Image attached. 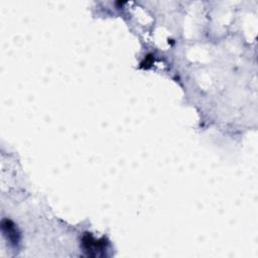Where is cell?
<instances>
[{"label": "cell", "instance_id": "1", "mask_svg": "<svg viewBox=\"0 0 258 258\" xmlns=\"http://www.w3.org/2000/svg\"><path fill=\"white\" fill-rule=\"evenodd\" d=\"M82 248L87 253L88 256L97 257L100 255H104V250L107 249L109 245V241L102 237L100 239H95L92 233H84L82 236Z\"/></svg>", "mask_w": 258, "mask_h": 258}, {"label": "cell", "instance_id": "3", "mask_svg": "<svg viewBox=\"0 0 258 258\" xmlns=\"http://www.w3.org/2000/svg\"><path fill=\"white\" fill-rule=\"evenodd\" d=\"M154 63V56L152 54H148L145 56L143 61L140 63L141 69H149Z\"/></svg>", "mask_w": 258, "mask_h": 258}, {"label": "cell", "instance_id": "2", "mask_svg": "<svg viewBox=\"0 0 258 258\" xmlns=\"http://www.w3.org/2000/svg\"><path fill=\"white\" fill-rule=\"evenodd\" d=\"M2 228H3L5 235L9 238V240L14 245H18V243L21 240V235H20V232H19L18 228L16 227L15 223L12 220L4 219L2 222Z\"/></svg>", "mask_w": 258, "mask_h": 258}]
</instances>
